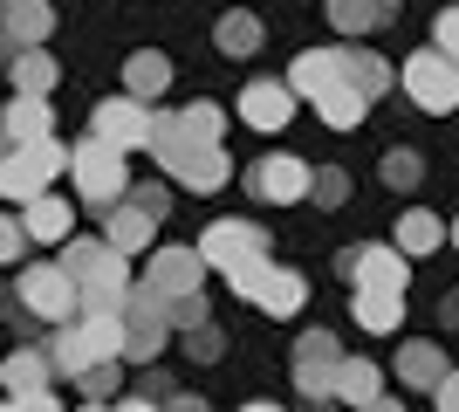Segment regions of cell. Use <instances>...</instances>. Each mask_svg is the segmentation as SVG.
<instances>
[{
  "mask_svg": "<svg viewBox=\"0 0 459 412\" xmlns=\"http://www.w3.org/2000/svg\"><path fill=\"white\" fill-rule=\"evenodd\" d=\"M391 241H398V255H432L439 241H453V227H439L432 214H419V206H411V214L391 227Z\"/></svg>",
  "mask_w": 459,
  "mask_h": 412,
  "instance_id": "cell-24",
  "label": "cell"
},
{
  "mask_svg": "<svg viewBox=\"0 0 459 412\" xmlns=\"http://www.w3.org/2000/svg\"><path fill=\"white\" fill-rule=\"evenodd\" d=\"M48 372H56V357H35V351H14L7 357V399H28V392H41L48 385Z\"/></svg>",
  "mask_w": 459,
  "mask_h": 412,
  "instance_id": "cell-27",
  "label": "cell"
},
{
  "mask_svg": "<svg viewBox=\"0 0 459 412\" xmlns=\"http://www.w3.org/2000/svg\"><path fill=\"white\" fill-rule=\"evenodd\" d=\"M14 302L28 316H48V323H76L82 289H76V275H69V268H28L14 282Z\"/></svg>",
  "mask_w": 459,
  "mask_h": 412,
  "instance_id": "cell-8",
  "label": "cell"
},
{
  "mask_svg": "<svg viewBox=\"0 0 459 412\" xmlns=\"http://www.w3.org/2000/svg\"><path fill=\"white\" fill-rule=\"evenodd\" d=\"M404 97L419 103V110H432V118H446V110H459V62L446 56V48H419V56L398 69Z\"/></svg>",
  "mask_w": 459,
  "mask_h": 412,
  "instance_id": "cell-5",
  "label": "cell"
},
{
  "mask_svg": "<svg viewBox=\"0 0 459 412\" xmlns=\"http://www.w3.org/2000/svg\"><path fill=\"white\" fill-rule=\"evenodd\" d=\"M199 255H206V268L247 275L254 261H268V227H254V220H212L206 241H199Z\"/></svg>",
  "mask_w": 459,
  "mask_h": 412,
  "instance_id": "cell-7",
  "label": "cell"
},
{
  "mask_svg": "<svg viewBox=\"0 0 459 412\" xmlns=\"http://www.w3.org/2000/svg\"><path fill=\"white\" fill-rule=\"evenodd\" d=\"M350 310H357V323H364V330H398V316H404V295L398 289H357L350 295Z\"/></svg>",
  "mask_w": 459,
  "mask_h": 412,
  "instance_id": "cell-23",
  "label": "cell"
},
{
  "mask_svg": "<svg viewBox=\"0 0 459 412\" xmlns=\"http://www.w3.org/2000/svg\"><path fill=\"white\" fill-rule=\"evenodd\" d=\"M329 21H336L343 35H370V28L391 21V7H384V0H329Z\"/></svg>",
  "mask_w": 459,
  "mask_h": 412,
  "instance_id": "cell-29",
  "label": "cell"
},
{
  "mask_svg": "<svg viewBox=\"0 0 459 412\" xmlns=\"http://www.w3.org/2000/svg\"><path fill=\"white\" fill-rule=\"evenodd\" d=\"M233 289L247 295L254 310H268V316H295V310H302V295H308L302 275H295V268H274V261H254L247 275H233Z\"/></svg>",
  "mask_w": 459,
  "mask_h": 412,
  "instance_id": "cell-10",
  "label": "cell"
},
{
  "mask_svg": "<svg viewBox=\"0 0 459 412\" xmlns=\"http://www.w3.org/2000/svg\"><path fill=\"white\" fill-rule=\"evenodd\" d=\"M48 35V7L41 0H7V48H35V41Z\"/></svg>",
  "mask_w": 459,
  "mask_h": 412,
  "instance_id": "cell-25",
  "label": "cell"
},
{
  "mask_svg": "<svg viewBox=\"0 0 459 412\" xmlns=\"http://www.w3.org/2000/svg\"><path fill=\"white\" fill-rule=\"evenodd\" d=\"M343 275L357 282V289H398L404 295V255L398 248H350Z\"/></svg>",
  "mask_w": 459,
  "mask_h": 412,
  "instance_id": "cell-16",
  "label": "cell"
},
{
  "mask_svg": "<svg viewBox=\"0 0 459 412\" xmlns=\"http://www.w3.org/2000/svg\"><path fill=\"white\" fill-rule=\"evenodd\" d=\"M110 385H117V364H96V372L82 378V392H90V399H110Z\"/></svg>",
  "mask_w": 459,
  "mask_h": 412,
  "instance_id": "cell-38",
  "label": "cell"
},
{
  "mask_svg": "<svg viewBox=\"0 0 459 412\" xmlns=\"http://www.w3.org/2000/svg\"><path fill=\"white\" fill-rule=\"evenodd\" d=\"M350 83V48H308V56L288 62V90L308 103H323L329 90H343Z\"/></svg>",
  "mask_w": 459,
  "mask_h": 412,
  "instance_id": "cell-11",
  "label": "cell"
},
{
  "mask_svg": "<svg viewBox=\"0 0 459 412\" xmlns=\"http://www.w3.org/2000/svg\"><path fill=\"white\" fill-rule=\"evenodd\" d=\"M432 48H446V56L459 62V7H446V14L432 21Z\"/></svg>",
  "mask_w": 459,
  "mask_h": 412,
  "instance_id": "cell-36",
  "label": "cell"
},
{
  "mask_svg": "<svg viewBox=\"0 0 459 412\" xmlns=\"http://www.w3.org/2000/svg\"><path fill=\"white\" fill-rule=\"evenodd\" d=\"M124 323H131V351L124 357H137V364H152L158 351H165V295H152V289H137L131 302H124Z\"/></svg>",
  "mask_w": 459,
  "mask_h": 412,
  "instance_id": "cell-15",
  "label": "cell"
},
{
  "mask_svg": "<svg viewBox=\"0 0 459 412\" xmlns=\"http://www.w3.org/2000/svg\"><path fill=\"white\" fill-rule=\"evenodd\" d=\"M131 351V323L124 310H82V323H62L56 337V372L62 378H90L96 364H117V357Z\"/></svg>",
  "mask_w": 459,
  "mask_h": 412,
  "instance_id": "cell-1",
  "label": "cell"
},
{
  "mask_svg": "<svg viewBox=\"0 0 459 412\" xmlns=\"http://www.w3.org/2000/svg\"><path fill=\"white\" fill-rule=\"evenodd\" d=\"M152 152H158V165H165L172 179H186L192 193H220V186H227V172H233L227 152H220V145H206V137L186 124V110H178V118H158Z\"/></svg>",
  "mask_w": 459,
  "mask_h": 412,
  "instance_id": "cell-2",
  "label": "cell"
},
{
  "mask_svg": "<svg viewBox=\"0 0 459 412\" xmlns=\"http://www.w3.org/2000/svg\"><path fill=\"white\" fill-rule=\"evenodd\" d=\"M240 412H281V406H240Z\"/></svg>",
  "mask_w": 459,
  "mask_h": 412,
  "instance_id": "cell-48",
  "label": "cell"
},
{
  "mask_svg": "<svg viewBox=\"0 0 459 412\" xmlns=\"http://www.w3.org/2000/svg\"><path fill=\"white\" fill-rule=\"evenodd\" d=\"M131 199H137V206H144V214H152V220H158V214H165V186H137V193H131Z\"/></svg>",
  "mask_w": 459,
  "mask_h": 412,
  "instance_id": "cell-40",
  "label": "cell"
},
{
  "mask_svg": "<svg viewBox=\"0 0 459 412\" xmlns=\"http://www.w3.org/2000/svg\"><path fill=\"white\" fill-rule=\"evenodd\" d=\"M152 227H158V220L144 214V206H137V199H124V206H117V214H110V227H103V241H110L117 255L131 261L137 248H152Z\"/></svg>",
  "mask_w": 459,
  "mask_h": 412,
  "instance_id": "cell-20",
  "label": "cell"
},
{
  "mask_svg": "<svg viewBox=\"0 0 459 412\" xmlns=\"http://www.w3.org/2000/svg\"><path fill=\"white\" fill-rule=\"evenodd\" d=\"M377 364H370V357H343V372H336V406H377Z\"/></svg>",
  "mask_w": 459,
  "mask_h": 412,
  "instance_id": "cell-22",
  "label": "cell"
},
{
  "mask_svg": "<svg viewBox=\"0 0 459 412\" xmlns=\"http://www.w3.org/2000/svg\"><path fill=\"white\" fill-rule=\"evenodd\" d=\"M316 412H336V399H316Z\"/></svg>",
  "mask_w": 459,
  "mask_h": 412,
  "instance_id": "cell-47",
  "label": "cell"
},
{
  "mask_svg": "<svg viewBox=\"0 0 459 412\" xmlns=\"http://www.w3.org/2000/svg\"><path fill=\"white\" fill-rule=\"evenodd\" d=\"M69 172H76L82 206H103V214L124 206V152H117V145H103V137L69 145Z\"/></svg>",
  "mask_w": 459,
  "mask_h": 412,
  "instance_id": "cell-4",
  "label": "cell"
},
{
  "mask_svg": "<svg viewBox=\"0 0 459 412\" xmlns=\"http://www.w3.org/2000/svg\"><path fill=\"white\" fill-rule=\"evenodd\" d=\"M41 137H56L48 97H14V103H7V152H21V145H41Z\"/></svg>",
  "mask_w": 459,
  "mask_h": 412,
  "instance_id": "cell-18",
  "label": "cell"
},
{
  "mask_svg": "<svg viewBox=\"0 0 459 412\" xmlns=\"http://www.w3.org/2000/svg\"><path fill=\"white\" fill-rule=\"evenodd\" d=\"M336 372H343L336 337H329V330H308L302 351H295V385H302V399H336Z\"/></svg>",
  "mask_w": 459,
  "mask_h": 412,
  "instance_id": "cell-12",
  "label": "cell"
},
{
  "mask_svg": "<svg viewBox=\"0 0 459 412\" xmlns=\"http://www.w3.org/2000/svg\"><path fill=\"white\" fill-rule=\"evenodd\" d=\"M199 282H206V255H192V248H158L152 268H144V289L165 295V302L199 295Z\"/></svg>",
  "mask_w": 459,
  "mask_h": 412,
  "instance_id": "cell-14",
  "label": "cell"
},
{
  "mask_svg": "<svg viewBox=\"0 0 459 412\" xmlns=\"http://www.w3.org/2000/svg\"><path fill=\"white\" fill-rule=\"evenodd\" d=\"M165 316L178 330H206V295H178V302H165Z\"/></svg>",
  "mask_w": 459,
  "mask_h": 412,
  "instance_id": "cell-34",
  "label": "cell"
},
{
  "mask_svg": "<svg viewBox=\"0 0 459 412\" xmlns=\"http://www.w3.org/2000/svg\"><path fill=\"white\" fill-rule=\"evenodd\" d=\"M165 412H206V406H199V399H172Z\"/></svg>",
  "mask_w": 459,
  "mask_h": 412,
  "instance_id": "cell-44",
  "label": "cell"
},
{
  "mask_svg": "<svg viewBox=\"0 0 459 412\" xmlns=\"http://www.w3.org/2000/svg\"><path fill=\"white\" fill-rule=\"evenodd\" d=\"M419 152H384V186H419Z\"/></svg>",
  "mask_w": 459,
  "mask_h": 412,
  "instance_id": "cell-33",
  "label": "cell"
},
{
  "mask_svg": "<svg viewBox=\"0 0 459 412\" xmlns=\"http://www.w3.org/2000/svg\"><path fill=\"white\" fill-rule=\"evenodd\" d=\"M69 199H48L41 193L35 206H28V220H21V227H28V241H69Z\"/></svg>",
  "mask_w": 459,
  "mask_h": 412,
  "instance_id": "cell-28",
  "label": "cell"
},
{
  "mask_svg": "<svg viewBox=\"0 0 459 412\" xmlns=\"http://www.w3.org/2000/svg\"><path fill=\"white\" fill-rule=\"evenodd\" d=\"M21 234H28V227H21V220H7V227H0V255H7V261L21 255Z\"/></svg>",
  "mask_w": 459,
  "mask_h": 412,
  "instance_id": "cell-41",
  "label": "cell"
},
{
  "mask_svg": "<svg viewBox=\"0 0 459 412\" xmlns=\"http://www.w3.org/2000/svg\"><path fill=\"white\" fill-rule=\"evenodd\" d=\"M247 186L261 199H274V206H295V199H316V172H308L302 158H288V152H274V158H261L247 172Z\"/></svg>",
  "mask_w": 459,
  "mask_h": 412,
  "instance_id": "cell-13",
  "label": "cell"
},
{
  "mask_svg": "<svg viewBox=\"0 0 459 412\" xmlns=\"http://www.w3.org/2000/svg\"><path fill=\"white\" fill-rule=\"evenodd\" d=\"M432 399H439V412H459V372L446 378V385H439V392H432Z\"/></svg>",
  "mask_w": 459,
  "mask_h": 412,
  "instance_id": "cell-42",
  "label": "cell"
},
{
  "mask_svg": "<svg viewBox=\"0 0 459 412\" xmlns=\"http://www.w3.org/2000/svg\"><path fill=\"white\" fill-rule=\"evenodd\" d=\"M398 378H404V385H419V392H439L446 378H453V364L439 357V344H404V351H398Z\"/></svg>",
  "mask_w": 459,
  "mask_h": 412,
  "instance_id": "cell-21",
  "label": "cell"
},
{
  "mask_svg": "<svg viewBox=\"0 0 459 412\" xmlns=\"http://www.w3.org/2000/svg\"><path fill=\"white\" fill-rule=\"evenodd\" d=\"M391 83H398V69H391L384 56H364V48H350V90H364V97L377 103Z\"/></svg>",
  "mask_w": 459,
  "mask_h": 412,
  "instance_id": "cell-30",
  "label": "cell"
},
{
  "mask_svg": "<svg viewBox=\"0 0 459 412\" xmlns=\"http://www.w3.org/2000/svg\"><path fill=\"white\" fill-rule=\"evenodd\" d=\"M82 412H117V406H96V399H82Z\"/></svg>",
  "mask_w": 459,
  "mask_h": 412,
  "instance_id": "cell-46",
  "label": "cell"
},
{
  "mask_svg": "<svg viewBox=\"0 0 459 412\" xmlns=\"http://www.w3.org/2000/svg\"><path fill=\"white\" fill-rule=\"evenodd\" d=\"M316 199H323V206H343V199H350V179L343 172H316Z\"/></svg>",
  "mask_w": 459,
  "mask_h": 412,
  "instance_id": "cell-37",
  "label": "cell"
},
{
  "mask_svg": "<svg viewBox=\"0 0 459 412\" xmlns=\"http://www.w3.org/2000/svg\"><path fill=\"white\" fill-rule=\"evenodd\" d=\"M165 83H172V62L158 56V48H137V56L124 62V97L152 103V97H165Z\"/></svg>",
  "mask_w": 459,
  "mask_h": 412,
  "instance_id": "cell-19",
  "label": "cell"
},
{
  "mask_svg": "<svg viewBox=\"0 0 459 412\" xmlns=\"http://www.w3.org/2000/svg\"><path fill=\"white\" fill-rule=\"evenodd\" d=\"M240 118H247L254 131H281V124L295 118V90H288V83H247V90H240Z\"/></svg>",
  "mask_w": 459,
  "mask_h": 412,
  "instance_id": "cell-17",
  "label": "cell"
},
{
  "mask_svg": "<svg viewBox=\"0 0 459 412\" xmlns=\"http://www.w3.org/2000/svg\"><path fill=\"white\" fill-rule=\"evenodd\" d=\"M364 412H404V406H398V399H377V406H364Z\"/></svg>",
  "mask_w": 459,
  "mask_h": 412,
  "instance_id": "cell-45",
  "label": "cell"
},
{
  "mask_svg": "<svg viewBox=\"0 0 459 412\" xmlns=\"http://www.w3.org/2000/svg\"><path fill=\"white\" fill-rule=\"evenodd\" d=\"M186 124H192L199 137H206V145H220V131H227V118H220V103H192V110H186Z\"/></svg>",
  "mask_w": 459,
  "mask_h": 412,
  "instance_id": "cell-35",
  "label": "cell"
},
{
  "mask_svg": "<svg viewBox=\"0 0 459 412\" xmlns=\"http://www.w3.org/2000/svg\"><path fill=\"white\" fill-rule=\"evenodd\" d=\"M69 165V152H62L56 137H41V145H21V152H7V165H0V193L14 199V206H35L41 186Z\"/></svg>",
  "mask_w": 459,
  "mask_h": 412,
  "instance_id": "cell-6",
  "label": "cell"
},
{
  "mask_svg": "<svg viewBox=\"0 0 459 412\" xmlns=\"http://www.w3.org/2000/svg\"><path fill=\"white\" fill-rule=\"evenodd\" d=\"M384 7H391V0H384Z\"/></svg>",
  "mask_w": 459,
  "mask_h": 412,
  "instance_id": "cell-50",
  "label": "cell"
},
{
  "mask_svg": "<svg viewBox=\"0 0 459 412\" xmlns=\"http://www.w3.org/2000/svg\"><path fill=\"white\" fill-rule=\"evenodd\" d=\"M62 268L76 275V289L90 310H124L131 302V268H124V255H117L110 241H69V255H62Z\"/></svg>",
  "mask_w": 459,
  "mask_h": 412,
  "instance_id": "cell-3",
  "label": "cell"
},
{
  "mask_svg": "<svg viewBox=\"0 0 459 412\" xmlns=\"http://www.w3.org/2000/svg\"><path fill=\"white\" fill-rule=\"evenodd\" d=\"M117 412H165V406H158V399H124Z\"/></svg>",
  "mask_w": 459,
  "mask_h": 412,
  "instance_id": "cell-43",
  "label": "cell"
},
{
  "mask_svg": "<svg viewBox=\"0 0 459 412\" xmlns=\"http://www.w3.org/2000/svg\"><path fill=\"white\" fill-rule=\"evenodd\" d=\"M90 137L117 145V152H137V145H152V137H158V118H152V103H137V97H110V103H96Z\"/></svg>",
  "mask_w": 459,
  "mask_h": 412,
  "instance_id": "cell-9",
  "label": "cell"
},
{
  "mask_svg": "<svg viewBox=\"0 0 459 412\" xmlns=\"http://www.w3.org/2000/svg\"><path fill=\"white\" fill-rule=\"evenodd\" d=\"M7 69H14V97H48L56 90V62L41 56V48H21Z\"/></svg>",
  "mask_w": 459,
  "mask_h": 412,
  "instance_id": "cell-26",
  "label": "cell"
},
{
  "mask_svg": "<svg viewBox=\"0 0 459 412\" xmlns=\"http://www.w3.org/2000/svg\"><path fill=\"white\" fill-rule=\"evenodd\" d=\"M453 248H459V220H453Z\"/></svg>",
  "mask_w": 459,
  "mask_h": 412,
  "instance_id": "cell-49",
  "label": "cell"
},
{
  "mask_svg": "<svg viewBox=\"0 0 459 412\" xmlns=\"http://www.w3.org/2000/svg\"><path fill=\"white\" fill-rule=\"evenodd\" d=\"M212 41H220V56H254V48H261V21L254 14H227L220 28H212Z\"/></svg>",
  "mask_w": 459,
  "mask_h": 412,
  "instance_id": "cell-32",
  "label": "cell"
},
{
  "mask_svg": "<svg viewBox=\"0 0 459 412\" xmlns=\"http://www.w3.org/2000/svg\"><path fill=\"white\" fill-rule=\"evenodd\" d=\"M316 110H323V124H329V131H357V124H364V110H370V97L343 83V90H329V97L316 103Z\"/></svg>",
  "mask_w": 459,
  "mask_h": 412,
  "instance_id": "cell-31",
  "label": "cell"
},
{
  "mask_svg": "<svg viewBox=\"0 0 459 412\" xmlns=\"http://www.w3.org/2000/svg\"><path fill=\"white\" fill-rule=\"evenodd\" d=\"M7 412H62L48 392H28V399H7Z\"/></svg>",
  "mask_w": 459,
  "mask_h": 412,
  "instance_id": "cell-39",
  "label": "cell"
}]
</instances>
